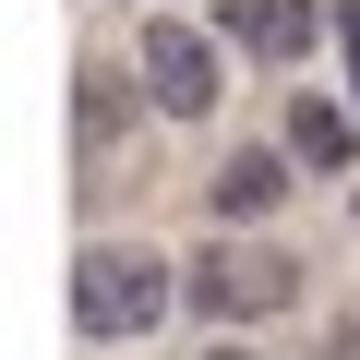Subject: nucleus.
Instances as JSON below:
<instances>
[{
    "label": "nucleus",
    "instance_id": "1",
    "mask_svg": "<svg viewBox=\"0 0 360 360\" xmlns=\"http://www.w3.org/2000/svg\"><path fill=\"white\" fill-rule=\"evenodd\" d=\"M72 324L84 336H156L168 324V264L156 252H84L72 264Z\"/></svg>",
    "mask_w": 360,
    "mask_h": 360
},
{
    "label": "nucleus",
    "instance_id": "2",
    "mask_svg": "<svg viewBox=\"0 0 360 360\" xmlns=\"http://www.w3.org/2000/svg\"><path fill=\"white\" fill-rule=\"evenodd\" d=\"M193 300H205V324H264V312H288V300H300V264H288V252H264V240H205Z\"/></svg>",
    "mask_w": 360,
    "mask_h": 360
},
{
    "label": "nucleus",
    "instance_id": "3",
    "mask_svg": "<svg viewBox=\"0 0 360 360\" xmlns=\"http://www.w3.org/2000/svg\"><path fill=\"white\" fill-rule=\"evenodd\" d=\"M144 96L168 108V120H217V96H229V60H217V37L205 25H144Z\"/></svg>",
    "mask_w": 360,
    "mask_h": 360
},
{
    "label": "nucleus",
    "instance_id": "4",
    "mask_svg": "<svg viewBox=\"0 0 360 360\" xmlns=\"http://www.w3.org/2000/svg\"><path fill=\"white\" fill-rule=\"evenodd\" d=\"M217 37H240L252 60H300L312 49V0H217Z\"/></svg>",
    "mask_w": 360,
    "mask_h": 360
},
{
    "label": "nucleus",
    "instance_id": "5",
    "mask_svg": "<svg viewBox=\"0 0 360 360\" xmlns=\"http://www.w3.org/2000/svg\"><path fill=\"white\" fill-rule=\"evenodd\" d=\"M276 132H288V156H300V168H348V144H360V132H348V108H336V96H300V108H288V120H276Z\"/></svg>",
    "mask_w": 360,
    "mask_h": 360
},
{
    "label": "nucleus",
    "instance_id": "6",
    "mask_svg": "<svg viewBox=\"0 0 360 360\" xmlns=\"http://www.w3.org/2000/svg\"><path fill=\"white\" fill-rule=\"evenodd\" d=\"M276 193H288V168H276V156H229V168H217V205H229V217H264Z\"/></svg>",
    "mask_w": 360,
    "mask_h": 360
},
{
    "label": "nucleus",
    "instance_id": "7",
    "mask_svg": "<svg viewBox=\"0 0 360 360\" xmlns=\"http://www.w3.org/2000/svg\"><path fill=\"white\" fill-rule=\"evenodd\" d=\"M72 108H84V144H108V132H132V96H120L108 72H84V84H72Z\"/></svg>",
    "mask_w": 360,
    "mask_h": 360
},
{
    "label": "nucleus",
    "instance_id": "8",
    "mask_svg": "<svg viewBox=\"0 0 360 360\" xmlns=\"http://www.w3.org/2000/svg\"><path fill=\"white\" fill-rule=\"evenodd\" d=\"M336 37H348V84H360V0H336Z\"/></svg>",
    "mask_w": 360,
    "mask_h": 360
},
{
    "label": "nucleus",
    "instance_id": "9",
    "mask_svg": "<svg viewBox=\"0 0 360 360\" xmlns=\"http://www.w3.org/2000/svg\"><path fill=\"white\" fill-rule=\"evenodd\" d=\"M205 360H252V348H205Z\"/></svg>",
    "mask_w": 360,
    "mask_h": 360
}]
</instances>
